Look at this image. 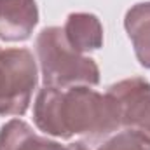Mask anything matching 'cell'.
Segmentation results:
<instances>
[{
  "label": "cell",
  "mask_w": 150,
  "mask_h": 150,
  "mask_svg": "<svg viewBox=\"0 0 150 150\" xmlns=\"http://www.w3.org/2000/svg\"><path fill=\"white\" fill-rule=\"evenodd\" d=\"M124 28L133 42L140 65L150 68V2L134 4L126 12Z\"/></svg>",
  "instance_id": "8"
},
{
  "label": "cell",
  "mask_w": 150,
  "mask_h": 150,
  "mask_svg": "<svg viewBox=\"0 0 150 150\" xmlns=\"http://www.w3.org/2000/svg\"><path fill=\"white\" fill-rule=\"evenodd\" d=\"M98 150H150V143L136 131H122L108 138Z\"/></svg>",
  "instance_id": "9"
},
{
  "label": "cell",
  "mask_w": 150,
  "mask_h": 150,
  "mask_svg": "<svg viewBox=\"0 0 150 150\" xmlns=\"http://www.w3.org/2000/svg\"><path fill=\"white\" fill-rule=\"evenodd\" d=\"M37 82V61L30 49L12 47L0 51V115H25Z\"/></svg>",
  "instance_id": "3"
},
{
  "label": "cell",
  "mask_w": 150,
  "mask_h": 150,
  "mask_svg": "<svg viewBox=\"0 0 150 150\" xmlns=\"http://www.w3.org/2000/svg\"><path fill=\"white\" fill-rule=\"evenodd\" d=\"M107 94L120 110L122 127L136 131L150 143V82L133 77L112 84Z\"/></svg>",
  "instance_id": "4"
},
{
  "label": "cell",
  "mask_w": 150,
  "mask_h": 150,
  "mask_svg": "<svg viewBox=\"0 0 150 150\" xmlns=\"http://www.w3.org/2000/svg\"><path fill=\"white\" fill-rule=\"evenodd\" d=\"M70 47L80 54L98 51L103 45V25L98 16L89 12H72L63 26Z\"/></svg>",
  "instance_id": "6"
},
{
  "label": "cell",
  "mask_w": 150,
  "mask_h": 150,
  "mask_svg": "<svg viewBox=\"0 0 150 150\" xmlns=\"http://www.w3.org/2000/svg\"><path fill=\"white\" fill-rule=\"evenodd\" d=\"M38 23L35 0H0V38L23 42L33 33Z\"/></svg>",
  "instance_id": "5"
},
{
  "label": "cell",
  "mask_w": 150,
  "mask_h": 150,
  "mask_svg": "<svg viewBox=\"0 0 150 150\" xmlns=\"http://www.w3.org/2000/svg\"><path fill=\"white\" fill-rule=\"evenodd\" d=\"M33 120L42 133L61 140H70L74 134L98 140L122 127L115 101L89 86L67 91L44 86L33 103Z\"/></svg>",
  "instance_id": "1"
},
{
  "label": "cell",
  "mask_w": 150,
  "mask_h": 150,
  "mask_svg": "<svg viewBox=\"0 0 150 150\" xmlns=\"http://www.w3.org/2000/svg\"><path fill=\"white\" fill-rule=\"evenodd\" d=\"M65 150H91L84 142H75V143H70L68 147H65Z\"/></svg>",
  "instance_id": "10"
},
{
  "label": "cell",
  "mask_w": 150,
  "mask_h": 150,
  "mask_svg": "<svg viewBox=\"0 0 150 150\" xmlns=\"http://www.w3.org/2000/svg\"><path fill=\"white\" fill-rule=\"evenodd\" d=\"M45 87L68 89L75 86H98L100 68L96 61L70 47L59 26L44 28L35 42Z\"/></svg>",
  "instance_id": "2"
},
{
  "label": "cell",
  "mask_w": 150,
  "mask_h": 150,
  "mask_svg": "<svg viewBox=\"0 0 150 150\" xmlns=\"http://www.w3.org/2000/svg\"><path fill=\"white\" fill-rule=\"evenodd\" d=\"M0 150H65V147L38 136L25 120L11 119L0 127Z\"/></svg>",
  "instance_id": "7"
}]
</instances>
